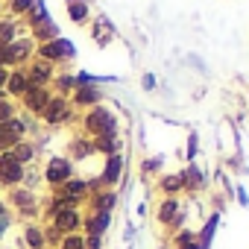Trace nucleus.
<instances>
[{"label":"nucleus","mask_w":249,"mask_h":249,"mask_svg":"<svg viewBox=\"0 0 249 249\" xmlns=\"http://www.w3.org/2000/svg\"><path fill=\"white\" fill-rule=\"evenodd\" d=\"M85 129H88L91 135H97V138H103V135H117V117H114L108 108L94 106V108L88 111V117H85Z\"/></svg>","instance_id":"nucleus-1"},{"label":"nucleus","mask_w":249,"mask_h":249,"mask_svg":"<svg viewBox=\"0 0 249 249\" xmlns=\"http://www.w3.org/2000/svg\"><path fill=\"white\" fill-rule=\"evenodd\" d=\"M50 214H53V229L65 237V234H76V229L82 226V217H79V211L76 208H71V205H65V202H53V208H50Z\"/></svg>","instance_id":"nucleus-2"},{"label":"nucleus","mask_w":249,"mask_h":249,"mask_svg":"<svg viewBox=\"0 0 249 249\" xmlns=\"http://www.w3.org/2000/svg\"><path fill=\"white\" fill-rule=\"evenodd\" d=\"M185 220V211L179 208V199L176 196H164L161 205H159V223L164 226H182Z\"/></svg>","instance_id":"nucleus-3"},{"label":"nucleus","mask_w":249,"mask_h":249,"mask_svg":"<svg viewBox=\"0 0 249 249\" xmlns=\"http://www.w3.org/2000/svg\"><path fill=\"white\" fill-rule=\"evenodd\" d=\"M108 223H111V211H91V214L82 220V229H85V234L103 237L106 229H108Z\"/></svg>","instance_id":"nucleus-4"},{"label":"nucleus","mask_w":249,"mask_h":249,"mask_svg":"<svg viewBox=\"0 0 249 249\" xmlns=\"http://www.w3.org/2000/svg\"><path fill=\"white\" fill-rule=\"evenodd\" d=\"M21 179H24V167H21V161H15L12 156L0 159V182L15 185V182H21Z\"/></svg>","instance_id":"nucleus-5"},{"label":"nucleus","mask_w":249,"mask_h":249,"mask_svg":"<svg viewBox=\"0 0 249 249\" xmlns=\"http://www.w3.org/2000/svg\"><path fill=\"white\" fill-rule=\"evenodd\" d=\"M71 161L68 159H53L50 161V167H47V182L50 185H65L68 179H71Z\"/></svg>","instance_id":"nucleus-6"},{"label":"nucleus","mask_w":249,"mask_h":249,"mask_svg":"<svg viewBox=\"0 0 249 249\" xmlns=\"http://www.w3.org/2000/svg\"><path fill=\"white\" fill-rule=\"evenodd\" d=\"M41 56L44 59H68V56H73V44L65 38H53L41 47Z\"/></svg>","instance_id":"nucleus-7"},{"label":"nucleus","mask_w":249,"mask_h":249,"mask_svg":"<svg viewBox=\"0 0 249 249\" xmlns=\"http://www.w3.org/2000/svg\"><path fill=\"white\" fill-rule=\"evenodd\" d=\"M120 173H123V156H120V153H117V156H108V159H106V167H103L100 182H103V185H117Z\"/></svg>","instance_id":"nucleus-8"},{"label":"nucleus","mask_w":249,"mask_h":249,"mask_svg":"<svg viewBox=\"0 0 249 249\" xmlns=\"http://www.w3.org/2000/svg\"><path fill=\"white\" fill-rule=\"evenodd\" d=\"M179 176H182V185H185V191H202V188H205V176H202V170H199L194 161H191V164H188V167H185Z\"/></svg>","instance_id":"nucleus-9"},{"label":"nucleus","mask_w":249,"mask_h":249,"mask_svg":"<svg viewBox=\"0 0 249 249\" xmlns=\"http://www.w3.org/2000/svg\"><path fill=\"white\" fill-rule=\"evenodd\" d=\"M68 117V106H65V100L59 97V100H50L47 106H44V120L47 123H59V120H65Z\"/></svg>","instance_id":"nucleus-10"},{"label":"nucleus","mask_w":249,"mask_h":249,"mask_svg":"<svg viewBox=\"0 0 249 249\" xmlns=\"http://www.w3.org/2000/svg\"><path fill=\"white\" fill-rule=\"evenodd\" d=\"M18 132H21V123H12V120L0 123V150H3V147H12V144L18 141Z\"/></svg>","instance_id":"nucleus-11"},{"label":"nucleus","mask_w":249,"mask_h":249,"mask_svg":"<svg viewBox=\"0 0 249 249\" xmlns=\"http://www.w3.org/2000/svg\"><path fill=\"white\" fill-rule=\"evenodd\" d=\"M94 150H100V153H106V156H117V153H120V138H117V135H103V138L94 141Z\"/></svg>","instance_id":"nucleus-12"},{"label":"nucleus","mask_w":249,"mask_h":249,"mask_svg":"<svg viewBox=\"0 0 249 249\" xmlns=\"http://www.w3.org/2000/svg\"><path fill=\"white\" fill-rule=\"evenodd\" d=\"M159 188H161L167 196H176L179 191H185V185H182V176H179V173H167V176H161Z\"/></svg>","instance_id":"nucleus-13"},{"label":"nucleus","mask_w":249,"mask_h":249,"mask_svg":"<svg viewBox=\"0 0 249 249\" xmlns=\"http://www.w3.org/2000/svg\"><path fill=\"white\" fill-rule=\"evenodd\" d=\"M12 202L21 208V214H36V196L30 191H15L12 194Z\"/></svg>","instance_id":"nucleus-14"},{"label":"nucleus","mask_w":249,"mask_h":249,"mask_svg":"<svg viewBox=\"0 0 249 249\" xmlns=\"http://www.w3.org/2000/svg\"><path fill=\"white\" fill-rule=\"evenodd\" d=\"M47 103H50V97H47L44 88H30V91H27V106H30L33 111H41Z\"/></svg>","instance_id":"nucleus-15"},{"label":"nucleus","mask_w":249,"mask_h":249,"mask_svg":"<svg viewBox=\"0 0 249 249\" xmlns=\"http://www.w3.org/2000/svg\"><path fill=\"white\" fill-rule=\"evenodd\" d=\"M24 240H27L30 249H44V246H47V240H44V229H38V226H27Z\"/></svg>","instance_id":"nucleus-16"},{"label":"nucleus","mask_w":249,"mask_h":249,"mask_svg":"<svg viewBox=\"0 0 249 249\" xmlns=\"http://www.w3.org/2000/svg\"><path fill=\"white\" fill-rule=\"evenodd\" d=\"M217 220H220V217H217V214H211V220H208V223H205V229L199 231V237H196V240H199V246H202V249H208V246H211V237H214Z\"/></svg>","instance_id":"nucleus-17"},{"label":"nucleus","mask_w":249,"mask_h":249,"mask_svg":"<svg viewBox=\"0 0 249 249\" xmlns=\"http://www.w3.org/2000/svg\"><path fill=\"white\" fill-rule=\"evenodd\" d=\"M68 15H71L73 21H79V24H82V21L88 18V6L82 3V0H68Z\"/></svg>","instance_id":"nucleus-18"},{"label":"nucleus","mask_w":249,"mask_h":249,"mask_svg":"<svg viewBox=\"0 0 249 249\" xmlns=\"http://www.w3.org/2000/svg\"><path fill=\"white\" fill-rule=\"evenodd\" d=\"M97 100H100V91H97V88H91V85H85V88H79V91H76V103L91 106V103H97Z\"/></svg>","instance_id":"nucleus-19"},{"label":"nucleus","mask_w":249,"mask_h":249,"mask_svg":"<svg viewBox=\"0 0 249 249\" xmlns=\"http://www.w3.org/2000/svg\"><path fill=\"white\" fill-rule=\"evenodd\" d=\"M59 249H85V237L82 234H65L59 240Z\"/></svg>","instance_id":"nucleus-20"},{"label":"nucleus","mask_w":249,"mask_h":249,"mask_svg":"<svg viewBox=\"0 0 249 249\" xmlns=\"http://www.w3.org/2000/svg\"><path fill=\"white\" fill-rule=\"evenodd\" d=\"M114 205V194H97L94 196V211H111Z\"/></svg>","instance_id":"nucleus-21"},{"label":"nucleus","mask_w":249,"mask_h":249,"mask_svg":"<svg viewBox=\"0 0 249 249\" xmlns=\"http://www.w3.org/2000/svg\"><path fill=\"white\" fill-rule=\"evenodd\" d=\"M9 91H12V94H27V79H24L21 73H15V76L9 79Z\"/></svg>","instance_id":"nucleus-22"},{"label":"nucleus","mask_w":249,"mask_h":249,"mask_svg":"<svg viewBox=\"0 0 249 249\" xmlns=\"http://www.w3.org/2000/svg\"><path fill=\"white\" fill-rule=\"evenodd\" d=\"M12 36H15V27L12 24H0V44H6Z\"/></svg>","instance_id":"nucleus-23"},{"label":"nucleus","mask_w":249,"mask_h":249,"mask_svg":"<svg viewBox=\"0 0 249 249\" xmlns=\"http://www.w3.org/2000/svg\"><path fill=\"white\" fill-rule=\"evenodd\" d=\"M185 156H188V164L194 161V156H196V132H191V138H188V150H185Z\"/></svg>","instance_id":"nucleus-24"},{"label":"nucleus","mask_w":249,"mask_h":249,"mask_svg":"<svg viewBox=\"0 0 249 249\" xmlns=\"http://www.w3.org/2000/svg\"><path fill=\"white\" fill-rule=\"evenodd\" d=\"M47 76H50V71H47V68H44V65H38V68H36V71H33V82H36V79H38V82H44V79H47Z\"/></svg>","instance_id":"nucleus-25"},{"label":"nucleus","mask_w":249,"mask_h":249,"mask_svg":"<svg viewBox=\"0 0 249 249\" xmlns=\"http://www.w3.org/2000/svg\"><path fill=\"white\" fill-rule=\"evenodd\" d=\"M30 156H33V150H30V147H18V150H15V156H12V159H15V161H27V159H30Z\"/></svg>","instance_id":"nucleus-26"},{"label":"nucleus","mask_w":249,"mask_h":249,"mask_svg":"<svg viewBox=\"0 0 249 249\" xmlns=\"http://www.w3.org/2000/svg\"><path fill=\"white\" fill-rule=\"evenodd\" d=\"M30 6H36V0H15V3H12L15 12H24V9H30Z\"/></svg>","instance_id":"nucleus-27"},{"label":"nucleus","mask_w":249,"mask_h":249,"mask_svg":"<svg viewBox=\"0 0 249 249\" xmlns=\"http://www.w3.org/2000/svg\"><path fill=\"white\" fill-rule=\"evenodd\" d=\"M6 117H12V108H9V103L0 100V123H6Z\"/></svg>","instance_id":"nucleus-28"},{"label":"nucleus","mask_w":249,"mask_h":249,"mask_svg":"<svg viewBox=\"0 0 249 249\" xmlns=\"http://www.w3.org/2000/svg\"><path fill=\"white\" fill-rule=\"evenodd\" d=\"M179 249H202V246H199V240H196V234H194V237H191L188 243H182Z\"/></svg>","instance_id":"nucleus-29"},{"label":"nucleus","mask_w":249,"mask_h":249,"mask_svg":"<svg viewBox=\"0 0 249 249\" xmlns=\"http://www.w3.org/2000/svg\"><path fill=\"white\" fill-rule=\"evenodd\" d=\"M161 167V159H150L147 164H144V170H159Z\"/></svg>","instance_id":"nucleus-30"},{"label":"nucleus","mask_w":249,"mask_h":249,"mask_svg":"<svg viewBox=\"0 0 249 249\" xmlns=\"http://www.w3.org/2000/svg\"><path fill=\"white\" fill-rule=\"evenodd\" d=\"M144 85H147V88H156V79H153V76L147 73V76H144Z\"/></svg>","instance_id":"nucleus-31"},{"label":"nucleus","mask_w":249,"mask_h":249,"mask_svg":"<svg viewBox=\"0 0 249 249\" xmlns=\"http://www.w3.org/2000/svg\"><path fill=\"white\" fill-rule=\"evenodd\" d=\"M0 220H9V211H6V205L0 202Z\"/></svg>","instance_id":"nucleus-32"},{"label":"nucleus","mask_w":249,"mask_h":249,"mask_svg":"<svg viewBox=\"0 0 249 249\" xmlns=\"http://www.w3.org/2000/svg\"><path fill=\"white\" fill-rule=\"evenodd\" d=\"M0 82H6V71L3 68H0Z\"/></svg>","instance_id":"nucleus-33"}]
</instances>
